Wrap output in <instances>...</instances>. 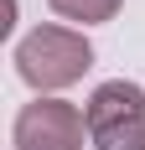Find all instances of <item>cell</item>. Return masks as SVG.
<instances>
[{
    "label": "cell",
    "instance_id": "cell-2",
    "mask_svg": "<svg viewBox=\"0 0 145 150\" xmlns=\"http://www.w3.org/2000/svg\"><path fill=\"white\" fill-rule=\"evenodd\" d=\"M93 150H145V88L140 83H99L83 109Z\"/></svg>",
    "mask_w": 145,
    "mask_h": 150
},
{
    "label": "cell",
    "instance_id": "cell-4",
    "mask_svg": "<svg viewBox=\"0 0 145 150\" xmlns=\"http://www.w3.org/2000/svg\"><path fill=\"white\" fill-rule=\"evenodd\" d=\"M62 21H78V26H99V21H114L124 0H47Z\"/></svg>",
    "mask_w": 145,
    "mask_h": 150
},
{
    "label": "cell",
    "instance_id": "cell-1",
    "mask_svg": "<svg viewBox=\"0 0 145 150\" xmlns=\"http://www.w3.org/2000/svg\"><path fill=\"white\" fill-rule=\"evenodd\" d=\"M88 67H93V47H88L83 31H72V26H36L16 47V73L26 78L42 98L57 93V88H72Z\"/></svg>",
    "mask_w": 145,
    "mask_h": 150
},
{
    "label": "cell",
    "instance_id": "cell-3",
    "mask_svg": "<svg viewBox=\"0 0 145 150\" xmlns=\"http://www.w3.org/2000/svg\"><path fill=\"white\" fill-rule=\"evenodd\" d=\"M83 135H88V119L72 104H62V98H36V104H26L16 114L11 145L16 150H83Z\"/></svg>",
    "mask_w": 145,
    "mask_h": 150
}]
</instances>
